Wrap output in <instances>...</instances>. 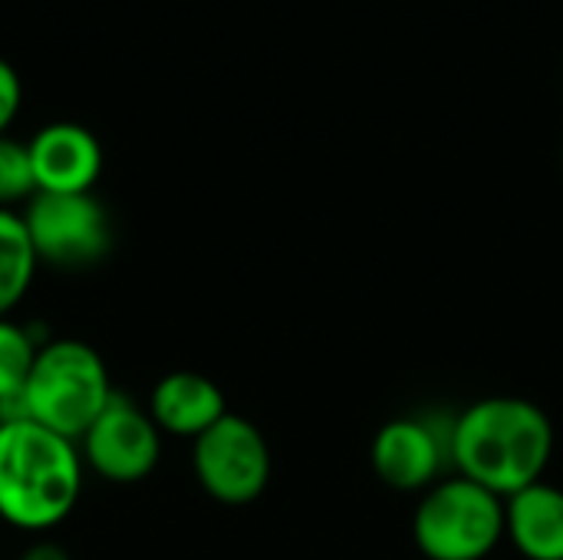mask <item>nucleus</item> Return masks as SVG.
Returning <instances> with one entry per match:
<instances>
[{
	"instance_id": "0eeeda50",
	"label": "nucleus",
	"mask_w": 563,
	"mask_h": 560,
	"mask_svg": "<svg viewBox=\"0 0 563 560\" xmlns=\"http://www.w3.org/2000/svg\"><path fill=\"white\" fill-rule=\"evenodd\" d=\"M86 462L115 485H132L152 475L162 455L158 426L148 413L122 399L119 393L99 413V419L82 436Z\"/></svg>"
},
{
	"instance_id": "20e7f679",
	"label": "nucleus",
	"mask_w": 563,
	"mask_h": 560,
	"mask_svg": "<svg viewBox=\"0 0 563 560\" xmlns=\"http://www.w3.org/2000/svg\"><path fill=\"white\" fill-rule=\"evenodd\" d=\"M412 528L429 560H482L505 535V505L468 479H449L422 498Z\"/></svg>"
},
{
	"instance_id": "1a4fd4ad",
	"label": "nucleus",
	"mask_w": 563,
	"mask_h": 560,
	"mask_svg": "<svg viewBox=\"0 0 563 560\" xmlns=\"http://www.w3.org/2000/svg\"><path fill=\"white\" fill-rule=\"evenodd\" d=\"M36 191L82 195L102 175V145L79 122H49L30 142Z\"/></svg>"
},
{
	"instance_id": "ddd939ff",
	"label": "nucleus",
	"mask_w": 563,
	"mask_h": 560,
	"mask_svg": "<svg viewBox=\"0 0 563 560\" xmlns=\"http://www.w3.org/2000/svg\"><path fill=\"white\" fill-rule=\"evenodd\" d=\"M33 360H36V347H33L30 333L0 317V409L13 406V413L7 419L16 416V406H20L26 376L33 370Z\"/></svg>"
},
{
	"instance_id": "2eb2a0df",
	"label": "nucleus",
	"mask_w": 563,
	"mask_h": 560,
	"mask_svg": "<svg viewBox=\"0 0 563 560\" xmlns=\"http://www.w3.org/2000/svg\"><path fill=\"white\" fill-rule=\"evenodd\" d=\"M20 102H23L20 76H16V69L7 59H0V135H7L10 122L16 119Z\"/></svg>"
},
{
	"instance_id": "7ed1b4c3",
	"label": "nucleus",
	"mask_w": 563,
	"mask_h": 560,
	"mask_svg": "<svg viewBox=\"0 0 563 560\" xmlns=\"http://www.w3.org/2000/svg\"><path fill=\"white\" fill-rule=\"evenodd\" d=\"M115 396L106 360L82 340H49L36 350L16 416L76 442Z\"/></svg>"
},
{
	"instance_id": "9b49d317",
	"label": "nucleus",
	"mask_w": 563,
	"mask_h": 560,
	"mask_svg": "<svg viewBox=\"0 0 563 560\" xmlns=\"http://www.w3.org/2000/svg\"><path fill=\"white\" fill-rule=\"evenodd\" d=\"M505 531L528 560H563V492L531 485L505 505Z\"/></svg>"
},
{
	"instance_id": "423d86ee",
	"label": "nucleus",
	"mask_w": 563,
	"mask_h": 560,
	"mask_svg": "<svg viewBox=\"0 0 563 560\" xmlns=\"http://www.w3.org/2000/svg\"><path fill=\"white\" fill-rule=\"evenodd\" d=\"M195 475L221 505H251L271 482V449L254 422L228 413L195 439Z\"/></svg>"
},
{
	"instance_id": "9d476101",
	"label": "nucleus",
	"mask_w": 563,
	"mask_h": 560,
	"mask_svg": "<svg viewBox=\"0 0 563 560\" xmlns=\"http://www.w3.org/2000/svg\"><path fill=\"white\" fill-rule=\"evenodd\" d=\"M148 416L155 419L158 432L198 439L218 419L228 416L224 393L201 373H168L155 383Z\"/></svg>"
},
{
	"instance_id": "4468645a",
	"label": "nucleus",
	"mask_w": 563,
	"mask_h": 560,
	"mask_svg": "<svg viewBox=\"0 0 563 560\" xmlns=\"http://www.w3.org/2000/svg\"><path fill=\"white\" fill-rule=\"evenodd\" d=\"M33 195H36V178H33L30 145L0 135V208L30 201Z\"/></svg>"
},
{
	"instance_id": "dca6fc26",
	"label": "nucleus",
	"mask_w": 563,
	"mask_h": 560,
	"mask_svg": "<svg viewBox=\"0 0 563 560\" xmlns=\"http://www.w3.org/2000/svg\"><path fill=\"white\" fill-rule=\"evenodd\" d=\"M23 560H69V554L59 548V545H49V541H43V545H33Z\"/></svg>"
},
{
	"instance_id": "f03ea898",
	"label": "nucleus",
	"mask_w": 563,
	"mask_h": 560,
	"mask_svg": "<svg viewBox=\"0 0 563 560\" xmlns=\"http://www.w3.org/2000/svg\"><path fill=\"white\" fill-rule=\"evenodd\" d=\"M82 465L69 439L33 419L0 422V518L13 528L43 531L59 525L79 502Z\"/></svg>"
},
{
	"instance_id": "f8f14e48",
	"label": "nucleus",
	"mask_w": 563,
	"mask_h": 560,
	"mask_svg": "<svg viewBox=\"0 0 563 560\" xmlns=\"http://www.w3.org/2000/svg\"><path fill=\"white\" fill-rule=\"evenodd\" d=\"M36 264L40 257L33 251L23 215L0 208V317L26 297Z\"/></svg>"
},
{
	"instance_id": "6e6552de",
	"label": "nucleus",
	"mask_w": 563,
	"mask_h": 560,
	"mask_svg": "<svg viewBox=\"0 0 563 560\" xmlns=\"http://www.w3.org/2000/svg\"><path fill=\"white\" fill-rule=\"evenodd\" d=\"M455 429V426H452ZM452 462V439H442L432 419H393L373 439V469L396 492L432 485Z\"/></svg>"
},
{
	"instance_id": "f257e3e1",
	"label": "nucleus",
	"mask_w": 563,
	"mask_h": 560,
	"mask_svg": "<svg viewBox=\"0 0 563 560\" xmlns=\"http://www.w3.org/2000/svg\"><path fill=\"white\" fill-rule=\"evenodd\" d=\"M554 449L548 416L515 396H492L468 406L452 429V462L462 479L501 495H518L541 482Z\"/></svg>"
},
{
	"instance_id": "39448f33",
	"label": "nucleus",
	"mask_w": 563,
	"mask_h": 560,
	"mask_svg": "<svg viewBox=\"0 0 563 560\" xmlns=\"http://www.w3.org/2000/svg\"><path fill=\"white\" fill-rule=\"evenodd\" d=\"M23 224L40 261L63 271L99 264L112 248V221L106 205L92 195H49L36 191L26 201Z\"/></svg>"
}]
</instances>
